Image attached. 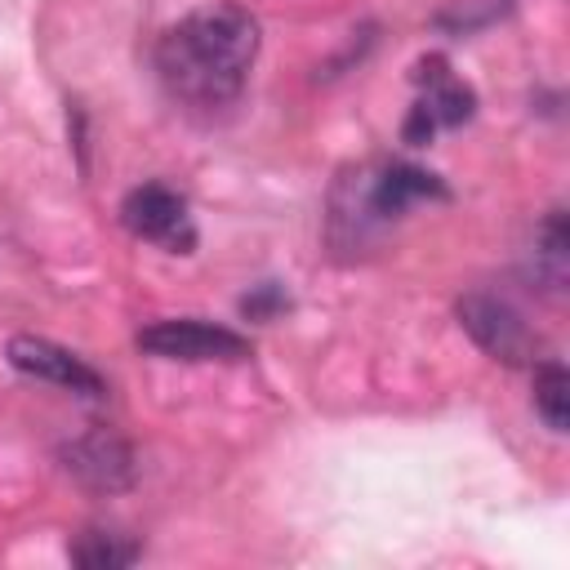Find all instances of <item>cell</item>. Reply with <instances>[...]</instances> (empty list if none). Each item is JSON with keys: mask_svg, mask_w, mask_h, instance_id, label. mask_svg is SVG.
Returning a JSON list of instances; mask_svg holds the SVG:
<instances>
[{"mask_svg": "<svg viewBox=\"0 0 570 570\" xmlns=\"http://www.w3.org/2000/svg\"><path fill=\"white\" fill-rule=\"evenodd\" d=\"M71 557L80 561V566H89V570H111V566H129L134 557H138V548L134 543H125L120 534H107V530H85L80 534V543L71 548Z\"/></svg>", "mask_w": 570, "mask_h": 570, "instance_id": "cell-10", "label": "cell"}, {"mask_svg": "<svg viewBox=\"0 0 570 570\" xmlns=\"http://www.w3.org/2000/svg\"><path fill=\"white\" fill-rule=\"evenodd\" d=\"M441 200L445 187L436 174L414 169V165H387L379 169L370 183H361V200H365V218H392L401 209H410L414 200Z\"/></svg>", "mask_w": 570, "mask_h": 570, "instance_id": "cell-7", "label": "cell"}, {"mask_svg": "<svg viewBox=\"0 0 570 570\" xmlns=\"http://www.w3.org/2000/svg\"><path fill=\"white\" fill-rule=\"evenodd\" d=\"M414 85H419V102H414V111L405 120V142H428L441 125H463L472 116V107H476L472 89L436 53L414 67Z\"/></svg>", "mask_w": 570, "mask_h": 570, "instance_id": "cell-2", "label": "cell"}, {"mask_svg": "<svg viewBox=\"0 0 570 570\" xmlns=\"http://www.w3.org/2000/svg\"><path fill=\"white\" fill-rule=\"evenodd\" d=\"M566 401H570V379L557 361H543L534 370V410L552 432H566Z\"/></svg>", "mask_w": 570, "mask_h": 570, "instance_id": "cell-9", "label": "cell"}, {"mask_svg": "<svg viewBox=\"0 0 570 570\" xmlns=\"http://www.w3.org/2000/svg\"><path fill=\"white\" fill-rule=\"evenodd\" d=\"M120 223L138 236V240H151L169 254H187L196 245V227H191V214H187V200L165 187V183H147V187H134L120 205Z\"/></svg>", "mask_w": 570, "mask_h": 570, "instance_id": "cell-3", "label": "cell"}, {"mask_svg": "<svg viewBox=\"0 0 570 570\" xmlns=\"http://www.w3.org/2000/svg\"><path fill=\"white\" fill-rule=\"evenodd\" d=\"M67 472H76L94 490H125L134 476V454L111 432H89L67 445Z\"/></svg>", "mask_w": 570, "mask_h": 570, "instance_id": "cell-8", "label": "cell"}, {"mask_svg": "<svg viewBox=\"0 0 570 570\" xmlns=\"http://www.w3.org/2000/svg\"><path fill=\"white\" fill-rule=\"evenodd\" d=\"M258 53V27L240 9H196L156 45V71L178 102L223 107L240 94Z\"/></svg>", "mask_w": 570, "mask_h": 570, "instance_id": "cell-1", "label": "cell"}, {"mask_svg": "<svg viewBox=\"0 0 570 570\" xmlns=\"http://www.w3.org/2000/svg\"><path fill=\"white\" fill-rule=\"evenodd\" d=\"M459 316L468 325V334L499 361H525L534 352V338L525 330V321L503 303V298H490V294H468L459 303Z\"/></svg>", "mask_w": 570, "mask_h": 570, "instance_id": "cell-6", "label": "cell"}, {"mask_svg": "<svg viewBox=\"0 0 570 570\" xmlns=\"http://www.w3.org/2000/svg\"><path fill=\"white\" fill-rule=\"evenodd\" d=\"M9 365L40 379V383H53L62 392H80V396H102V379L94 365H85L76 352L49 343V338H36V334H18L9 343Z\"/></svg>", "mask_w": 570, "mask_h": 570, "instance_id": "cell-5", "label": "cell"}, {"mask_svg": "<svg viewBox=\"0 0 570 570\" xmlns=\"http://www.w3.org/2000/svg\"><path fill=\"white\" fill-rule=\"evenodd\" d=\"M138 347L165 361H245L249 343L227 330V325H209L196 316H178V321H156L138 334Z\"/></svg>", "mask_w": 570, "mask_h": 570, "instance_id": "cell-4", "label": "cell"}]
</instances>
